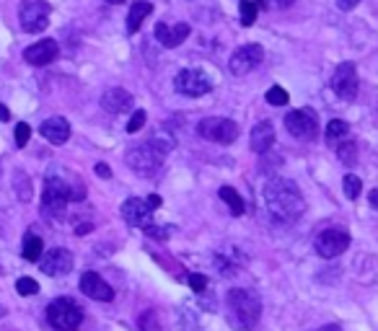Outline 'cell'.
<instances>
[{
    "label": "cell",
    "mask_w": 378,
    "mask_h": 331,
    "mask_svg": "<svg viewBox=\"0 0 378 331\" xmlns=\"http://www.w3.org/2000/svg\"><path fill=\"white\" fill-rule=\"evenodd\" d=\"M285 127L298 140H313L319 133V119H316L313 109H293L285 117Z\"/></svg>",
    "instance_id": "9c48e42d"
},
{
    "label": "cell",
    "mask_w": 378,
    "mask_h": 331,
    "mask_svg": "<svg viewBox=\"0 0 378 331\" xmlns=\"http://www.w3.org/2000/svg\"><path fill=\"white\" fill-rule=\"evenodd\" d=\"M3 316H5V308H3V306H0V319H3Z\"/></svg>",
    "instance_id": "f6af8a7d"
},
{
    "label": "cell",
    "mask_w": 378,
    "mask_h": 331,
    "mask_svg": "<svg viewBox=\"0 0 378 331\" xmlns=\"http://www.w3.org/2000/svg\"><path fill=\"white\" fill-rule=\"evenodd\" d=\"M151 215H153V210L148 207V202L145 199H127L122 205V218L127 225H133V228H148L151 225Z\"/></svg>",
    "instance_id": "9a60e30c"
},
{
    "label": "cell",
    "mask_w": 378,
    "mask_h": 331,
    "mask_svg": "<svg viewBox=\"0 0 378 331\" xmlns=\"http://www.w3.org/2000/svg\"><path fill=\"white\" fill-rule=\"evenodd\" d=\"M140 331H161V316L156 310H145L140 316Z\"/></svg>",
    "instance_id": "f1b7e54d"
},
{
    "label": "cell",
    "mask_w": 378,
    "mask_h": 331,
    "mask_svg": "<svg viewBox=\"0 0 378 331\" xmlns=\"http://www.w3.org/2000/svg\"><path fill=\"white\" fill-rule=\"evenodd\" d=\"M145 202H148V207H151V210H158V207H161V197H158V194H151Z\"/></svg>",
    "instance_id": "f35d334b"
},
{
    "label": "cell",
    "mask_w": 378,
    "mask_h": 331,
    "mask_svg": "<svg viewBox=\"0 0 378 331\" xmlns=\"http://www.w3.org/2000/svg\"><path fill=\"white\" fill-rule=\"evenodd\" d=\"M174 89H177L181 96L197 99V96L210 93L212 83H210V78L205 76L202 70H197V67H187V70H181V73L174 78Z\"/></svg>",
    "instance_id": "ba28073f"
},
{
    "label": "cell",
    "mask_w": 378,
    "mask_h": 331,
    "mask_svg": "<svg viewBox=\"0 0 378 331\" xmlns=\"http://www.w3.org/2000/svg\"><path fill=\"white\" fill-rule=\"evenodd\" d=\"M13 184H16V194H19L21 202H29V199H32V181H29V176H26L23 171H16Z\"/></svg>",
    "instance_id": "d4e9b609"
},
{
    "label": "cell",
    "mask_w": 378,
    "mask_h": 331,
    "mask_svg": "<svg viewBox=\"0 0 378 331\" xmlns=\"http://www.w3.org/2000/svg\"><path fill=\"white\" fill-rule=\"evenodd\" d=\"M21 254H23L26 262H39L42 254H45V243H42V238H39V236H34V233H29V236L23 238Z\"/></svg>",
    "instance_id": "7402d4cb"
},
{
    "label": "cell",
    "mask_w": 378,
    "mask_h": 331,
    "mask_svg": "<svg viewBox=\"0 0 378 331\" xmlns=\"http://www.w3.org/2000/svg\"><path fill=\"white\" fill-rule=\"evenodd\" d=\"M218 194H221L223 202L231 207V212H234V215H241V212H244V199H241V194H238L236 189L221 187V192H218Z\"/></svg>",
    "instance_id": "cb8c5ba5"
},
{
    "label": "cell",
    "mask_w": 378,
    "mask_h": 331,
    "mask_svg": "<svg viewBox=\"0 0 378 331\" xmlns=\"http://www.w3.org/2000/svg\"><path fill=\"white\" fill-rule=\"evenodd\" d=\"M293 3H296V0H262V5L269 8V11H285Z\"/></svg>",
    "instance_id": "e575fe53"
},
{
    "label": "cell",
    "mask_w": 378,
    "mask_h": 331,
    "mask_svg": "<svg viewBox=\"0 0 378 331\" xmlns=\"http://www.w3.org/2000/svg\"><path fill=\"white\" fill-rule=\"evenodd\" d=\"M189 23H174V26H168V23H156V39L161 45L171 49V47H179L184 39L189 36Z\"/></svg>",
    "instance_id": "e0dca14e"
},
{
    "label": "cell",
    "mask_w": 378,
    "mask_h": 331,
    "mask_svg": "<svg viewBox=\"0 0 378 331\" xmlns=\"http://www.w3.org/2000/svg\"><path fill=\"white\" fill-rule=\"evenodd\" d=\"M47 321L55 331H76L83 323V308L76 300L57 298L47 306Z\"/></svg>",
    "instance_id": "277c9868"
},
{
    "label": "cell",
    "mask_w": 378,
    "mask_h": 331,
    "mask_svg": "<svg viewBox=\"0 0 378 331\" xmlns=\"http://www.w3.org/2000/svg\"><path fill=\"white\" fill-rule=\"evenodd\" d=\"M259 8H262V3L241 0V23H244V26H252V23L256 21V16H259Z\"/></svg>",
    "instance_id": "4316f807"
},
{
    "label": "cell",
    "mask_w": 378,
    "mask_h": 331,
    "mask_svg": "<svg viewBox=\"0 0 378 331\" xmlns=\"http://www.w3.org/2000/svg\"><path fill=\"white\" fill-rule=\"evenodd\" d=\"M39 266L42 272L49 277H63L73 269V254L67 249H49L47 254H42L39 259Z\"/></svg>",
    "instance_id": "4fadbf2b"
},
{
    "label": "cell",
    "mask_w": 378,
    "mask_h": 331,
    "mask_svg": "<svg viewBox=\"0 0 378 331\" xmlns=\"http://www.w3.org/2000/svg\"><path fill=\"white\" fill-rule=\"evenodd\" d=\"M83 197H86L83 184H78V181H76V184H67L63 176L49 174L45 181V192H42V210H45V215H49V218H63L67 202L83 199Z\"/></svg>",
    "instance_id": "7a4b0ae2"
},
{
    "label": "cell",
    "mask_w": 378,
    "mask_h": 331,
    "mask_svg": "<svg viewBox=\"0 0 378 331\" xmlns=\"http://www.w3.org/2000/svg\"><path fill=\"white\" fill-rule=\"evenodd\" d=\"M342 184H345V194L350 199L360 197V189H363V181H360V176H355V174H347Z\"/></svg>",
    "instance_id": "f546056e"
},
{
    "label": "cell",
    "mask_w": 378,
    "mask_h": 331,
    "mask_svg": "<svg viewBox=\"0 0 378 331\" xmlns=\"http://www.w3.org/2000/svg\"><path fill=\"white\" fill-rule=\"evenodd\" d=\"M262 57H265V49L259 45H244L238 47L231 60H228V70L234 73V76H246V73H252L259 62H262Z\"/></svg>",
    "instance_id": "8fae6325"
},
{
    "label": "cell",
    "mask_w": 378,
    "mask_h": 331,
    "mask_svg": "<svg viewBox=\"0 0 378 331\" xmlns=\"http://www.w3.org/2000/svg\"><path fill=\"white\" fill-rule=\"evenodd\" d=\"M148 236H156V238H168L171 236V225H148L143 228Z\"/></svg>",
    "instance_id": "836d02e7"
},
{
    "label": "cell",
    "mask_w": 378,
    "mask_h": 331,
    "mask_svg": "<svg viewBox=\"0 0 378 331\" xmlns=\"http://www.w3.org/2000/svg\"><path fill=\"white\" fill-rule=\"evenodd\" d=\"M337 155H340V161L347 166L355 163V155H357V145L353 140H340L337 143Z\"/></svg>",
    "instance_id": "484cf974"
},
{
    "label": "cell",
    "mask_w": 378,
    "mask_h": 331,
    "mask_svg": "<svg viewBox=\"0 0 378 331\" xmlns=\"http://www.w3.org/2000/svg\"><path fill=\"white\" fill-rule=\"evenodd\" d=\"M347 246H350V236L345 231H340V228H329V231L319 233L316 241H313L316 254L324 256V259H334V256L345 254Z\"/></svg>",
    "instance_id": "30bf717a"
},
{
    "label": "cell",
    "mask_w": 378,
    "mask_h": 331,
    "mask_svg": "<svg viewBox=\"0 0 378 331\" xmlns=\"http://www.w3.org/2000/svg\"><path fill=\"white\" fill-rule=\"evenodd\" d=\"M101 106L104 111H109V114H122V111H130L133 109V93L124 89H109L104 91V96H101Z\"/></svg>",
    "instance_id": "ac0fdd59"
},
{
    "label": "cell",
    "mask_w": 378,
    "mask_h": 331,
    "mask_svg": "<svg viewBox=\"0 0 378 331\" xmlns=\"http://www.w3.org/2000/svg\"><path fill=\"white\" fill-rule=\"evenodd\" d=\"M8 119H11V111L0 104V122H8Z\"/></svg>",
    "instance_id": "ab89813d"
},
{
    "label": "cell",
    "mask_w": 378,
    "mask_h": 331,
    "mask_svg": "<svg viewBox=\"0 0 378 331\" xmlns=\"http://www.w3.org/2000/svg\"><path fill=\"white\" fill-rule=\"evenodd\" d=\"M316 331H342L337 323H329V326H322V329H316Z\"/></svg>",
    "instance_id": "7bdbcfd3"
},
{
    "label": "cell",
    "mask_w": 378,
    "mask_h": 331,
    "mask_svg": "<svg viewBox=\"0 0 378 331\" xmlns=\"http://www.w3.org/2000/svg\"><path fill=\"white\" fill-rule=\"evenodd\" d=\"M109 5H120V3H124V0H107Z\"/></svg>",
    "instance_id": "ee69618b"
},
{
    "label": "cell",
    "mask_w": 378,
    "mask_h": 331,
    "mask_svg": "<svg viewBox=\"0 0 378 331\" xmlns=\"http://www.w3.org/2000/svg\"><path fill=\"white\" fill-rule=\"evenodd\" d=\"M332 89L340 99L353 101L357 96V70L355 62H340V67L334 70Z\"/></svg>",
    "instance_id": "7c38bea8"
},
{
    "label": "cell",
    "mask_w": 378,
    "mask_h": 331,
    "mask_svg": "<svg viewBox=\"0 0 378 331\" xmlns=\"http://www.w3.org/2000/svg\"><path fill=\"white\" fill-rule=\"evenodd\" d=\"M265 205H267L269 218L280 225L296 222L306 210V199L290 179H272L269 181L265 187Z\"/></svg>",
    "instance_id": "6da1fadb"
},
{
    "label": "cell",
    "mask_w": 378,
    "mask_h": 331,
    "mask_svg": "<svg viewBox=\"0 0 378 331\" xmlns=\"http://www.w3.org/2000/svg\"><path fill=\"white\" fill-rule=\"evenodd\" d=\"M228 310H231V319L238 329H254L262 316V300L252 290L238 287V290L228 293Z\"/></svg>",
    "instance_id": "3957f363"
},
{
    "label": "cell",
    "mask_w": 378,
    "mask_h": 331,
    "mask_svg": "<svg viewBox=\"0 0 378 331\" xmlns=\"http://www.w3.org/2000/svg\"><path fill=\"white\" fill-rule=\"evenodd\" d=\"M189 287H192L194 293H205V287H208V277L205 275H192L189 277Z\"/></svg>",
    "instance_id": "d590c367"
},
{
    "label": "cell",
    "mask_w": 378,
    "mask_h": 331,
    "mask_svg": "<svg viewBox=\"0 0 378 331\" xmlns=\"http://www.w3.org/2000/svg\"><path fill=\"white\" fill-rule=\"evenodd\" d=\"M272 145H275V124L269 119L259 122L252 130V150L254 153H267Z\"/></svg>",
    "instance_id": "ffe728a7"
},
{
    "label": "cell",
    "mask_w": 378,
    "mask_h": 331,
    "mask_svg": "<svg viewBox=\"0 0 378 331\" xmlns=\"http://www.w3.org/2000/svg\"><path fill=\"white\" fill-rule=\"evenodd\" d=\"M80 290L83 295H89L91 300H101V303H109L114 300V290H111L109 282H104L96 272H86L80 277Z\"/></svg>",
    "instance_id": "2e32d148"
},
{
    "label": "cell",
    "mask_w": 378,
    "mask_h": 331,
    "mask_svg": "<svg viewBox=\"0 0 378 331\" xmlns=\"http://www.w3.org/2000/svg\"><path fill=\"white\" fill-rule=\"evenodd\" d=\"M151 13H153V3H148V0H135L133 8H130V16H127V32L130 34L140 32L145 16H151Z\"/></svg>",
    "instance_id": "44dd1931"
},
{
    "label": "cell",
    "mask_w": 378,
    "mask_h": 331,
    "mask_svg": "<svg viewBox=\"0 0 378 331\" xmlns=\"http://www.w3.org/2000/svg\"><path fill=\"white\" fill-rule=\"evenodd\" d=\"M57 55H60V47H57L55 39H42V42H36V45L23 49V60L34 67H42V65L55 62Z\"/></svg>",
    "instance_id": "5bb4252c"
},
{
    "label": "cell",
    "mask_w": 378,
    "mask_h": 331,
    "mask_svg": "<svg viewBox=\"0 0 378 331\" xmlns=\"http://www.w3.org/2000/svg\"><path fill=\"white\" fill-rule=\"evenodd\" d=\"M16 290H19V295H36V293H39V285H36V279H32V277H19Z\"/></svg>",
    "instance_id": "4dcf8cb0"
},
{
    "label": "cell",
    "mask_w": 378,
    "mask_h": 331,
    "mask_svg": "<svg viewBox=\"0 0 378 331\" xmlns=\"http://www.w3.org/2000/svg\"><path fill=\"white\" fill-rule=\"evenodd\" d=\"M21 29L29 34H39L49 26V5L45 0H23L19 8Z\"/></svg>",
    "instance_id": "8992f818"
},
{
    "label": "cell",
    "mask_w": 378,
    "mask_h": 331,
    "mask_svg": "<svg viewBox=\"0 0 378 331\" xmlns=\"http://www.w3.org/2000/svg\"><path fill=\"white\" fill-rule=\"evenodd\" d=\"M91 231V225L89 222H83V225H78V228H76V233H78V236H86V233Z\"/></svg>",
    "instance_id": "60d3db41"
},
{
    "label": "cell",
    "mask_w": 378,
    "mask_h": 331,
    "mask_svg": "<svg viewBox=\"0 0 378 331\" xmlns=\"http://www.w3.org/2000/svg\"><path fill=\"white\" fill-rule=\"evenodd\" d=\"M347 135H350V124L342 119H332L326 124V143L329 145H337L340 140H345Z\"/></svg>",
    "instance_id": "603a6c76"
},
{
    "label": "cell",
    "mask_w": 378,
    "mask_h": 331,
    "mask_svg": "<svg viewBox=\"0 0 378 331\" xmlns=\"http://www.w3.org/2000/svg\"><path fill=\"white\" fill-rule=\"evenodd\" d=\"M145 119H148V114H145L143 109H135L133 117H130V124H127V133L130 135L140 133V130H143V124H145Z\"/></svg>",
    "instance_id": "1f68e13d"
},
{
    "label": "cell",
    "mask_w": 378,
    "mask_h": 331,
    "mask_svg": "<svg viewBox=\"0 0 378 331\" xmlns=\"http://www.w3.org/2000/svg\"><path fill=\"white\" fill-rule=\"evenodd\" d=\"M370 205H373V210H378V189L370 192Z\"/></svg>",
    "instance_id": "b9f144b4"
},
{
    "label": "cell",
    "mask_w": 378,
    "mask_h": 331,
    "mask_svg": "<svg viewBox=\"0 0 378 331\" xmlns=\"http://www.w3.org/2000/svg\"><path fill=\"white\" fill-rule=\"evenodd\" d=\"M39 133L52 145H63L67 143V137H70V122H67L65 117H49V119L39 127Z\"/></svg>",
    "instance_id": "d6986e66"
},
{
    "label": "cell",
    "mask_w": 378,
    "mask_h": 331,
    "mask_svg": "<svg viewBox=\"0 0 378 331\" xmlns=\"http://www.w3.org/2000/svg\"><path fill=\"white\" fill-rule=\"evenodd\" d=\"M265 99H267V104H272V106H285V104L290 101V96H288V91H285V89L272 86V89L265 93Z\"/></svg>",
    "instance_id": "83f0119b"
},
{
    "label": "cell",
    "mask_w": 378,
    "mask_h": 331,
    "mask_svg": "<svg viewBox=\"0 0 378 331\" xmlns=\"http://www.w3.org/2000/svg\"><path fill=\"white\" fill-rule=\"evenodd\" d=\"M13 137H16V145L23 148V145L29 143V137H32V127H29L26 122H19V124H16V133H13Z\"/></svg>",
    "instance_id": "d6a6232c"
},
{
    "label": "cell",
    "mask_w": 378,
    "mask_h": 331,
    "mask_svg": "<svg viewBox=\"0 0 378 331\" xmlns=\"http://www.w3.org/2000/svg\"><path fill=\"white\" fill-rule=\"evenodd\" d=\"M197 133L210 143L228 145L238 137V124L234 119H225V117H208V119H202L197 124Z\"/></svg>",
    "instance_id": "52a82bcc"
},
{
    "label": "cell",
    "mask_w": 378,
    "mask_h": 331,
    "mask_svg": "<svg viewBox=\"0 0 378 331\" xmlns=\"http://www.w3.org/2000/svg\"><path fill=\"white\" fill-rule=\"evenodd\" d=\"M127 163L133 168L137 176H156L158 171H161V163H164V155L158 153L156 148L151 143L145 145H137L135 150L127 153Z\"/></svg>",
    "instance_id": "5b68a950"
},
{
    "label": "cell",
    "mask_w": 378,
    "mask_h": 331,
    "mask_svg": "<svg viewBox=\"0 0 378 331\" xmlns=\"http://www.w3.org/2000/svg\"><path fill=\"white\" fill-rule=\"evenodd\" d=\"M96 174H99L101 179H109L111 176L109 166H107V163H96Z\"/></svg>",
    "instance_id": "74e56055"
},
{
    "label": "cell",
    "mask_w": 378,
    "mask_h": 331,
    "mask_svg": "<svg viewBox=\"0 0 378 331\" xmlns=\"http://www.w3.org/2000/svg\"><path fill=\"white\" fill-rule=\"evenodd\" d=\"M355 5H360V0H337V8H340V11H353Z\"/></svg>",
    "instance_id": "8d00e7d4"
}]
</instances>
